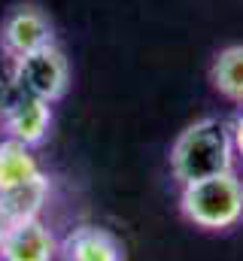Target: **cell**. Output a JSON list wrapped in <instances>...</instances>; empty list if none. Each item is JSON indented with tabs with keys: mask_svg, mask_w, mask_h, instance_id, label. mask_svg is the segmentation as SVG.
<instances>
[{
	"mask_svg": "<svg viewBox=\"0 0 243 261\" xmlns=\"http://www.w3.org/2000/svg\"><path fill=\"white\" fill-rule=\"evenodd\" d=\"M171 173L180 186L234 170L237 152L231 140V122L222 116H201L177 134L171 143Z\"/></svg>",
	"mask_w": 243,
	"mask_h": 261,
	"instance_id": "6da1fadb",
	"label": "cell"
},
{
	"mask_svg": "<svg viewBox=\"0 0 243 261\" xmlns=\"http://www.w3.org/2000/svg\"><path fill=\"white\" fill-rule=\"evenodd\" d=\"M180 213L201 231H231L243 222V179L228 170L180 186Z\"/></svg>",
	"mask_w": 243,
	"mask_h": 261,
	"instance_id": "7a4b0ae2",
	"label": "cell"
},
{
	"mask_svg": "<svg viewBox=\"0 0 243 261\" xmlns=\"http://www.w3.org/2000/svg\"><path fill=\"white\" fill-rule=\"evenodd\" d=\"M15 82L21 94L58 103L70 88V61L58 46H46L34 55L15 58Z\"/></svg>",
	"mask_w": 243,
	"mask_h": 261,
	"instance_id": "3957f363",
	"label": "cell"
},
{
	"mask_svg": "<svg viewBox=\"0 0 243 261\" xmlns=\"http://www.w3.org/2000/svg\"><path fill=\"white\" fill-rule=\"evenodd\" d=\"M46 46H55V28L40 6L18 3L3 15L0 21V52L3 55L25 58Z\"/></svg>",
	"mask_w": 243,
	"mask_h": 261,
	"instance_id": "277c9868",
	"label": "cell"
},
{
	"mask_svg": "<svg viewBox=\"0 0 243 261\" xmlns=\"http://www.w3.org/2000/svg\"><path fill=\"white\" fill-rule=\"evenodd\" d=\"M58 255L61 240L43 219L9 225L0 243V261H55Z\"/></svg>",
	"mask_w": 243,
	"mask_h": 261,
	"instance_id": "5b68a950",
	"label": "cell"
},
{
	"mask_svg": "<svg viewBox=\"0 0 243 261\" xmlns=\"http://www.w3.org/2000/svg\"><path fill=\"white\" fill-rule=\"evenodd\" d=\"M0 130H3V137L18 140L31 149L43 146L49 140V130H52V103H46L40 97L18 94L15 103L3 113Z\"/></svg>",
	"mask_w": 243,
	"mask_h": 261,
	"instance_id": "8992f818",
	"label": "cell"
},
{
	"mask_svg": "<svg viewBox=\"0 0 243 261\" xmlns=\"http://www.w3.org/2000/svg\"><path fill=\"white\" fill-rule=\"evenodd\" d=\"M61 261H125L121 240L101 225H79L61 240Z\"/></svg>",
	"mask_w": 243,
	"mask_h": 261,
	"instance_id": "52a82bcc",
	"label": "cell"
},
{
	"mask_svg": "<svg viewBox=\"0 0 243 261\" xmlns=\"http://www.w3.org/2000/svg\"><path fill=\"white\" fill-rule=\"evenodd\" d=\"M52 197V179L49 173L15 186L9 192H0V216L6 219V225L15 222H28V219H43V210Z\"/></svg>",
	"mask_w": 243,
	"mask_h": 261,
	"instance_id": "ba28073f",
	"label": "cell"
},
{
	"mask_svg": "<svg viewBox=\"0 0 243 261\" xmlns=\"http://www.w3.org/2000/svg\"><path fill=\"white\" fill-rule=\"evenodd\" d=\"M43 164L40 158L34 155L31 146L18 143V140H9V137H0V192H9L15 186H25L37 176H43Z\"/></svg>",
	"mask_w": 243,
	"mask_h": 261,
	"instance_id": "9c48e42d",
	"label": "cell"
},
{
	"mask_svg": "<svg viewBox=\"0 0 243 261\" xmlns=\"http://www.w3.org/2000/svg\"><path fill=\"white\" fill-rule=\"evenodd\" d=\"M210 82H213V88H216L225 100L243 107V43L225 46V49L213 58Z\"/></svg>",
	"mask_w": 243,
	"mask_h": 261,
	"instance_id": "30bf717a",
	"label": "cell"
},
{
	"mask_svg": "<svg viewBox=\"0 0 243 261\" xmlns=\"http://www.w3.org/2000/svg\"><path fill=\"white\" fill-rule=\"evenodd\" d=\"M18 94L21 91H18V82H15V58H9V55L0 52V119L15 103Z\"/></svg>",
	"mask_w": 243,
	"mask_h": 261,
	"instance_id": "8fae6325",
	"label": "cell"
},
{
	"mask_svg": "<svg viewBox=\"0 0 243 261\" xmlns=\"http://www.w3.org/2000/svg\"><path fill=\"white\" fill-rule=\"evenodd\" d=\"M231 140H234V152L243 161V107L237 110V116L231 119Z\"/></svg>",
	"mask_w": 243,
	"mask_h": 261,
	"instance_id": "7c38bea8",
	"label": "cell"
},
{
	"mask_svg": "<svg viewBox=\"0 0 243 261\" xmlns=\"http://www.w3.org/2000/svg\"><path fill=\"white\" fill-rule=\"evenodd\" d=\"M6 228H9V225H6V219L0 216V243H3V234H6Z\"/></svg>",
	"mask_w": 243,
	"mask_h": 261,
	"instance_id": "4fadbf2b",
	"label": "cell"
}]
</instances>
